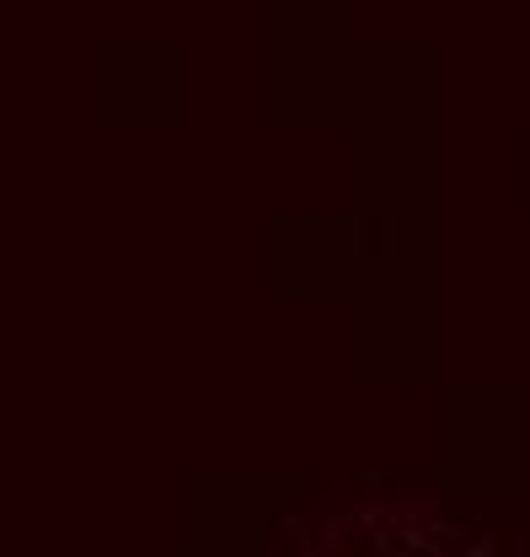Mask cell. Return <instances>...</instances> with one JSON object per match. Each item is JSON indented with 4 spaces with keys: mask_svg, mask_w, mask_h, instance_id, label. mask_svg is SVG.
<instances>
[{
    "mask_svg": "<svg viewBox=\"0 0 530 557\" xmlns=\"http://www.w3.org/2000/svg\"><path fill=\"white\" fill-rule=\"evenodd\" d=\"M263 557H397L375 531H359L354 520H332V525H317L306 536H289L279 547H268Z\"/></svg>",
    "mask_w": 530,
    "mask_h": 557,
    "instance_id": "1",
    "label": "cell"
}]
</instances>
